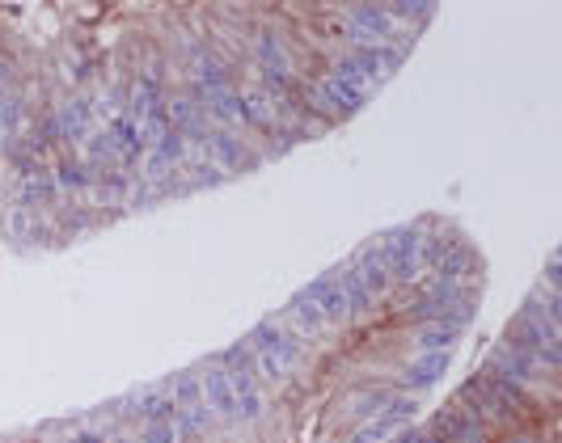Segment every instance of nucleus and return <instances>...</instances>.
I'll return each mask as SVG.
<instances>
[{"label": "nucleus", "mask_w": 562, "mask_h": 443, "mask_svg": "<svg viewBox=\"0 0 562 443\" xmlns=\"http://www.w3.org/2000/svg\"><path fill=\"white\" fill-rule=\"evenodd\" d=\"M106 136H110V148H115L119 169L144 161L148 140H144V131H140V123L131 119V114H115V119H110V127H106Z\"/></svg>", "instance_id": "obj_13"}, {"label": "nucleus", "mask_w": 562, "mask_h": 443, "mask_svg": "<svg viewBox=\"0 0 562 443\" xmlns=\"http://www.w3.org/2000/svg\"><path fill=\"white\" fill-rule=\"evenodd\" d=\"M284 317L292 321V334L301 338V342H305V338L313 342V338H322V334L330 330V325H326V317L317 313V308H313V300H309L305 292H296V296L284 304Z\"/></svg>", "instance_id": "obj_18"}, {"label": "nucleus", "mask_w": 562, "mask_h": 443, "mask_svg": "<svg viewBox=\"0 0 562 443\" xmlns=\"http://www.w3.org/2000/svg\"><path fill=\"white\" fill-rule=\"evenodd\" d=\"M127 190H131V178L123 169H102L98 178H93L89 195H93V203H98V207H106V203H123Z\"/></svg>", "instance_id": "obj_22"}, {"label": "nucleus", "mask_w": 562, "mask_h": 443, "mask_svg": "<svg viewBox=\"0 0 562 443\" xmlns=\"http://www.w3.org/2000/svg\"><path fill=\"white\" fill-rule=\"evenodd\" d=\"M22 119H26V106L17 93H0V140L13 144V136L22 131Z\"/></svg>", "instance_id": "obj_25"}, {"label": "nucleus", "mask_w": 562, "mask_h": 443, "mask_svg": "<svg viewBox=\"0 0 562 443\" xmlns=\"http://www.w3.org/2000/svg\"><path fill=\"white\" fill-rule=\"evenodd\" d=\"M305 296L313 300L317 313L326 317L330 330H343V325H351V317H347V300H343V287H339V279H334V275H317V279L305 287Z\"/></svg>", "instance_id": "obj_11"}, {"label": "nucleus", "mask_w": 562, "mask_h": 443, "mask_svg": "<svg viewBox=\"0 0 562 443\" xmlns=\"http://www.w3.org/2000/svg\"><path fill=\"white\" fill-rule=\"evenodd\" d=\"M301 98H305L309 106H317V110H322L330 123H339V119H351V114H360V110L368 106V98H372V93H364L360 85L343 81V76L326 72V76H317V81L301 85Z\"/></svg>", "instance_id": "obj_4"}, {"label": "nucleus", "mask_w": 562, "mask_h": 443, "mask_svg": "<svg viewBox=\"0 0 562 443\" xmlns=\"http://www.w3.org/2000/svg\"><path fill=\"white\" fill-rule=\"evenodd\" d=\"M136 414H140V422H174V401L165 389H153V393L136 397Z\"/></svg>", "instance_id": "obj_24"}, {"label": "nucleus", "mask_w": 562, "mask_h": 443, "mask_svg": "<svg viewBox=\"0 0 562 443\" xmlns=\"http://www.w3.org/2000/svg\"><path fill=\"white\" fill-rule=\"evenodd\" d=\"M233 397H237V422H258L267 414V389H262L258 372H229Z\"/></svg>", "instance_id": "obj_16"}, {"label": "nucleus", "mask_w": 562, "mask_h": 443, "mask_svg": "<svg viewBox=\"0 0 562 443\" xmlns=\"http://www.w3.org/2000/svg\"><path fill=\"white\" fill-rule=\"evenodd\" d=\"M402 60H406V47H393V43H385V47H347L343 55H334L330 72L343 76V81H351V85H360L364 93H372L402 68Z\"/></svg>", "instance_id": "obj_2"}, {"label": "nucleus", "mask_w": 562, "mask_h": 443, "mask_svg": "<svg viewBox=\"0 0 562 443\" xmlns=\"http://www.w3.org/2000/svg\"><path fill=\"white\" fill-rule=\"evenodd\" d=\"M419 241H423V228H415V224L389 228L385 237H377V254H381V262H385V271H389L393 287H410V283H419V279H423Z\"/></svg>", "instance_id": "obj_3"}, {"label": "nucleus", "mask_w": 562, "mask_h": 443, "mask_svg": "<svg viewBox=\"0 0 562 443\" xmlns=\"http://www.w3.org/2000/svg\"><path fill=\"white\" fill-rule=\"evenodd\" d=\"M254 72H292L296 76V60H292L288 38L271 26H262L254 34Z\"/></svg>", "instance_id": "obj_10"}, {"label": "nucleus", "mask_w": 562, "mask_h": 443, "mask_svg": "<svg viewBox=\"0 0 562 443\" xmlns=\"http://www.w3.org/2000/svg\"><path fill=\"white\" fill-rule=\"evenodd\" d=\"M115 443H136V439H127V435H119V439H115Z\"/></svg>", "instance_id": "obj_28"}, {"label": "nucleus", "mask_w": 562, "mask_h": 443, "mask_svg": "<svg viewBox=\"0 0 562 443\" xmlns=\"http://www.w3.org/2000/svg\"><path fill=\"white\" fill-rule=\"evenodd\" d=\"M136 443H182V435H178L174 422H144Z\"/></svg>", "instance_id": "obj_27"}, {"label": "nucleus", "mask_w": 562, "mask_h": 443, "mask_svg": "<svg viewBox=\"0 0 562 443\" xmlns=\"http://www.w3.org/2000/svg\"><path fill=\"white\" fill-rule=\"evenodd\" d=\"M432 279H440V283H457V287H474V283L482 279V258L457 237L453 245L444 249V258L432 266Z\"/></svg>", "instance_id": "obj_9"}, {"label": "nucleus", "mask_w": 562, "mask_h": 443, "mask_svg": "<svg viewBox=\"0 0 562 443\" xmlns=\"http://www.w3.org/2000/svg\"><path fill=\"white\" fill-rule=\"evenodd\" d=\"M448 363H453V351H423L402 368V384L406 389H432V384L448 372Z\"/></svg>", "instance_id": "obj_17"}, {"label": "nucleus", "mask_w": 562, "mask_h": 443, "mask_svg": "<svg viewBox=\"0 0 562 443\" xmlns=\"http://www.w3.org/2000/svg\"><path fill=\"white\" fill-rule=\"evenodd\" d=\"M89 123H93V98H85V93L68 98L60 110H55V127H60L64 144H85L89 140Z\"/></svg>", "instance_id": "obj_15"}, {"label": "nucleus", "mask_w": 562, "mask_h": 443, "mask_svg": "<svg viewBox=\"0 0 562 443\" xmlns=\"http://www.w3.org/2000/svg\"><path fill=\"white\" fill-rule=\"evenodd\" d=\"M199 384H203V401H208L212 418H216V422H237V397H233L229 372H224L220 363H212V368H203Z\"/></svg>", "instance_id": "obj_12"}, {"label": "nucleus", "mask_w": 562, "mask_h": 443, "mask_svg": "<svg viewBox=\"0 0 562 443\" xmlns=\"http://www.w3.org/2000/svg\"><path fill=\"white\" fill-rule=\"evenodd\" d=\"M9 228H13V241L17 245H39L43 241V233H39V220H34V211H26V207H17L13 216H9Z\"/></svg>", "instance_id": "obj_26"}, {"label": "nucleus", "mask_w": 562, "mask_h": 443, "mask_svg": "<svg viewBox=\"0 0 562 443\" xmlns=\"http://www.w3.org/2000/svg\"><path fill=\"white\" fill-rule=\"evenodd\" d=\"M199 152L224 173V178H233V173H246V169H254V161H258V152H250L246 140H241L237 131H220V127L208 131V140L199 144Z\"/></svg>", "instance_id": "obj_6"}, {"label": "nucleus", "mask_w": 562, "mask_h": 443, "mask_svg": "<svg viewBox=\"0 0 562 443\" xmlns=\"http://www.w3.org/2000/svg\"><path fill=\"white\" fill-rule=\"evenodd\" d=\"M334 279H339V287H343V300H347V317L351 321H360V317H368L372 308H377V304H372V296H368V287L360 283V275L351 271V262L343 266V271H334Z\"/></svg>", "instance_id": "obj_20"}, {"label": "nucleus", "mask_w": 562, "mask_h": 443, "mask_svg": "<svg viewBox=\"0 0 562 443\" xmlns=\"http://www.w3.org/2000/svg\"><path fill=\"white\" fill-rule=\"evenodd\" d=\"M461 334H465V325H457V321H423L415 330V346H419V355L423 351H453Z\"/></svg>", "instance_id": "obj_19"}, {"label": "nucleus", "mask_w": 562, "mask_h": 443, "mask_svg": "<svg viewBox=\"0 0 562 443\" xmlns=\"http://www.w3.org/2000/svg\"><path fill=\"white\" fill-rule=\"evenodd\" d=\"M351 271L360 275V283L368 287V296H372V304H381V300H389V292H393V279H389V271H385V262H381V254H377V241H368L360 254L351 258Z\"/></svg>", "instance_id": "obj_14"}, {"label": "nucleus", "mask_w": 562, "mask_h": 443, "mask_svg": "<svg viewBox=\"0 0 562 443\" xmlns=\"http://www.w3.org/2000/svg\"><path fill=\"white\" fill-rule=\"evenodd\" d=\"M339 17H343L339 34L351 47H385L402 34V26L393 22V13L385 5H355V9H343Z\"/></svg>", "instance_id": "obj_5"}, {"label": "nucleus", "mask_w": 562, "mask_h": 443, "mask_svg": "<svg viewBox=\"0 0 562 443\" xmlns=\"http://www.w3.org/2000/svg\"><path fill=\"white\" fill-rule=\"evenodd\" d=\"M93 178H98V173L81 157H68L55 165V186H60V195H85V190H93Z\"/></svg>", "instance_id": "obj_21"}, {"label": "nucleus", "mask_w": 562, "mask_h": 443, "mask_svg": "<svg viewBox=\"0 0 562 443\" xmlns=\"http://www.w3.org/2000/svg\"><path fill=\"white\" fill-rule=\"evenodd\" d=\"M246 346L254 351V372L258 380H271V384H284L296 372L305 368V342L296 338L292 330H284L279 321H258Z\"/></svg>", "instance_id": "obj_1"}, {"label": "nucleus", "mask_w": 562, "mask_h": 443, "mask_svg": "<svg viewBox=\"0 0 562 443\" xmlns=\"http://www.w3.org/2000/svg\"><path fill=\"white\" fill-rule=\"evenodd\" d=\"M432 439L436 443H491V435L482 431V422L461 406V401H453V406H444L432 422Z\"/></svg>", "instance_id": "obj_8"}, {"label": "nucleus", "mask_w": 562, "mask_h": 443, "mask_svg": "<svg viewBox=\"0 0 562 443\" xmlns=\"http://www.w3.org/2000/svg\"><path fill=\"white\" fill-rule=\"evenodd\" d=\"M486 372H499V376H508V380H516V384H524L529 393H537L541 389V368H537V359L529 355V351H520V346H512V342H499L495 351H491V359H486Z\"/></svg>", "instance_id": "obj_7"}, {"label": "nucleus", "mask_w": 562, "mask_h": 443, "mask_svg": "<svg viewBox=\"0 0 562 443\" xmlns=\"http://www.w3.org/2000/svg\"><path fill=\"white\" fill-rule=\"evenodd\" d=\"M55 195H60V186H55V173L43 165L34 178L22 182V207L34 211V207H43V203H55Z\"/></svg>", "instance_id": "obj_23"}]
</instances>
